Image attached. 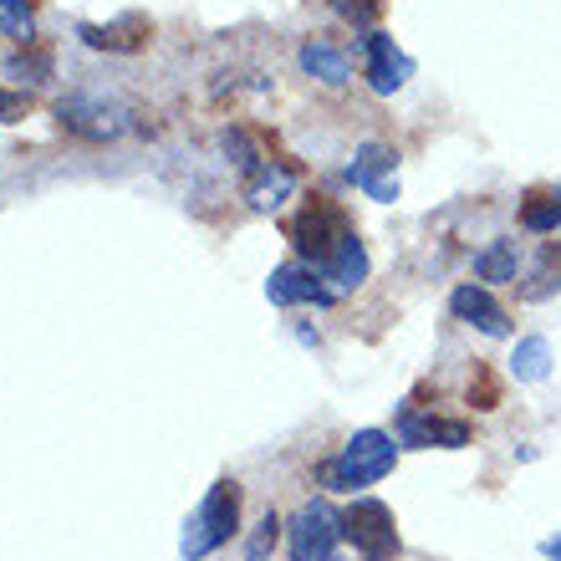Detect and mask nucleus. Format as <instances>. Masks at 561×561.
Segmentation results:
<instances>
[{
  "instance_id": "f257e3e1",
  "label": "nucleus",
  "mask_w": 561,
  "mask_h": 561,
  "mask_svg": "<svg viewBox=\"0 0 561 561\" xmlns=\"http://www.w3.org/2000/svg\"><path fill=\"white\" fill-rule=\"evenodd\" d=\"M393 465H399L393 434H383V428H357L353 439L342 444L337 459H322V465H317V480H322L327 490H363V485H378L383 474H393Z\"/></svg>"
},
{
  "instance_id": "f03ea898",
  "label": "nucleus",
  "mask_w": 561,
  "mask_h": 561,
  "mask_svg": "<svg viewBox=\"0 0 561 561\" xmlns=\"http://www.w3.org/2000/svg\"><path fill=\"white\" fill-rule=\"evenodd\" d=\"M240 531V485L236 480H215L209 495L199 501L190 520H184V536H179V551L184 561H205Z\"/></svg>"
},
{
  "instance_id": "7ed1b4c3",
  "label": "nucleus",
  "mask_w": 561,
  "mask_h": 561,
  "mask_svg": "<svg viewBox=\"0 0 561 561\" xmlns=\"http://www.w3.org/2000/svg\"><path fill=\"white\" fill-rule=\"evenodd\" d=\"M342 541H353L363 561H393L399 557V526L383 501H353L342 511Z\"/></svg>"
},
{
  "instance_id": "20e7f679",
  "label": "nucleus",
  "mask_w": 561,
  "mask_h": 561,
  "mask_svg": "<svg viewBox=\"0 0 561 561\" xmlns=\"http://www.w3.org/2000/svg\"><path fill=\"white\" fill-rule=\"evenodd\" d=\"M286 236H291L296 251L307 255V266H317V261H327V255L337 251L342 240L353 236V225H347L342 205H332V199H307Z\"/></svg>"
},
{
  "instance_id": "39448f33",
  "label": "nucleus",
  "mask_w": 561,
  "mask_h": 561,
  "mask_svg": "<svg viewBox=\"0 0 561 561\" xmlns=\"http://www.w3.org/2000/svg\"><path fill=\"white\" fill-rule=\"evenodd\" d=\"M57 128L61 134H72V138H82V144H107V138L128 134V107L77 92V98H61L57 103Z\"/></svg>"
},
{
  "instance_id": "423d86ee",
  "label": "nucleus",
  "mask_w": 561,
  "mask_h": 561,
  "mask_svg": "<svg viewBox=\"0 0 561 561\" xmlns=\"http://www.w3.org/2000/svg\"><path fill=\"white\" fill-rule=\"evenodd\" d=\"M337 541H342V516L327 501H307L291 516V531H286L291 561H337Z\"/></svg>"
},
{
  "instance_id": "0eeeda50",
  "label": "nucleus",
  "mask_w": 561,
  "mask_h": 561,
  "mask_svg": "<svg viewBox=\"0 0 561 561\" xmlns=\"http://www.w3.org/2000/svg\"><path fill=\"white\" fill-rule=\"evenodd\" d=\"M266 296L276 307H332V301H337V291H332L307 261H286V266L271 271Z\"/></svg>"
},
{
  "instance_id": "6e6552de",
  "label": "nucleus",
  "mask_w": 561,
  "mask_h": 561,
  "mask_svg": "<svg viewBox=\"0 0 561 561\" xmlns=\"http://www.w3.org/2000/svg\"><path fill=\"white\" fill-rule=\"evenodd\" d=\"M393 163H399V153L388 144H363L357 148L353 169H347V184L363 194H373L378 205H393L399 199V179H393Z\"/></svg>"
},
{
  "instance_id": "1a4fd4ad",
  "label": "nucleus",
  "mask_w": 561,
  "mask_h": 561,
  "mask_svg": "<svg viewBox=\"0 0 561 561\" xmlns=\"http://www.w3.org/2000/svg\"><path fill=\"white\" fill-rule=\"evenodd\" d=\"M399 444H409V449H465V444H470V424H465V419H439V414L403 409Z\"/></svg>"
},
{
  "instance_id": "9d476101",
  "label": "nucleus",
  "mask_w": 561,
  "mask_h": 561,
  "mask_svg": "<svg viewBox=\"0 0 561 561\" xmlns=\"http://www.w3.org/2000/svg\"><path fill=\"white\" fill-rule=\"evenodd\" d=\"M363 46H368V88L383 92V98H393V92L414 77V61L403 57L399 46H393V36H383V31H368Z\"/></svg>"
},
{
  "instance_id": "9b49d317",
  "label": "nucleus",
  "mask_w": 561,
  "mask_h": 561,
  "mask_svg": "<svg viewBox=\"0 0 561 561\" xmlns=\"http://www.w3.org/2000/svg\"><path fill=\"white\" fill-rule=\"evenodd\" d=\"M449 311H455L459 322H470L474 332H485V337H511V317L490 296V286H455L449 291Z\"/></svg>"
},
{
  "instance_id": "f8f14e48",
  "label": "nucleus",
  "mask_w": 561,
  "mask_h": 561,
  "mask_svg": "<svg viewBox=\"0 0 561 561\" xmlns=\"http://www.w3.org/2000/svg\"><path fill=\"white\" fill-rule=\"evenodd\" d=\"M291 190H296V174L286 169V163H276V159H261L251 174H245V205L261 209V215H271V209L286 205Z\"/></svg>"
},
{
  "instance_id": "ddd939ff",
  "label": "nucleus",
  "mask_w": 561,
  "mask_h": 561,
  "mask_svg": "<svg viewBox=\"0 0 561 561\" xmlns=\"http://www.w3.org/2000/svg\"><path fill=\"white\" fill-rule=\"evenodd\" d=\"M317 276L332 286V291H357L363 280H368V251H363V240H357V230L347 240H342L337 251L327 255V261H317Z\"/></svg>"
},
{
  "instance_id": "4468645a",
  "label": "nucleus",
  "mask_w": 561,
  "mask_h": 561,
  "mask_svg": "<svg viewBox=\"0 0 561 561\" xmlns=\"http://www.w3.org/2000/svg\"><path fill=\"white\" fill-rule=\"evenodd\" d=\"M296 61H301V72L317 77V82H327V88L353 82V61H347V51H337L332 42H307L301 51H296Z\"/></svg>"
},
{
  "instance_id": "2eb2a0df",
  "label": "nucleus",
  "mask_w": 561,
  "mask_h": 561,
  "mask_svg": "<svg viewBox=\"0 0 561 561\" xmlns=\"http://www.w3.org/2000/svg\"><path fill=\"white\" fill-rule=\"evenodd\" d=\"M77 36H82L92 51H138L148 36V21L144 15H123L113 26H77Z\"/></svg>"
},
{
  "instance_id": "dca6fc26",
  "label": "nucleus",
  "mask_w": 561,
  "mask_h": 561,
  "mask_svg": "<svg viewBox=\"0 0 561 561\" xmlns=\"http://www.w3.org/2000/svg\"><path fill=\"white\" fill-rule=\"evenodd\" d=\"M516 271H520V251H516V240H490L485 251L474 255V276L485 280V286L516 280Z\"/></svg>"
},
{
  "instance_id": "f3484780",
  "label": "nucleus",
  "mask_w": 561,
  "mask_h": 561,
  "mask_svg": "<svg viewBox=\"0 0 561 561\" xmlns=\"http://www.w3.org/2000/svg\"><path fill=\"white\" fill-rule=\"evenodd\" d=\"M520 230H531V236H557L561 230V190L526 194V205H520Z\"/></svg>"
},
{
  "instance_id": "a211bd4d",
  "label": "nucleus",
  "mask_w": 561,
  "mask_h": 561,
  "mask_svg": "<svg viewBox=\"0 0 561 561\" xmlns=\"http://www.w3.org/2000/svg\"><path fill=\"white\" fill-rule=\"evenodd\" d=\"M511 373L520 383H541L551 373V342L547 337H520L516 353H511Z\"/></svg>"
},
{
  "instance_id": "6ab92c4d",
  "label": "nucleus",
  "mask_w": 561,
  "mask_h": 561,
  "mask_svg": "<svg viewBox=\"0 0 561 561\" xmlns=\"http://www.w3.org/2000/svg\"><path fill=\"white\" fill-rule=\"evenodd\" d=\"M557 291H561V251L547 245V251H541V266L520 286V301H547V296H557Z\"/></svg>"
},
{
  "instance_id": "aec40b11",
  "label": "nucleus",
  "mask_w": 561,
  "mask_h": 561,
  "mask_svg": "<svg viewBox=\"0 0 561 561\" xmlns=\"http://www.w3.org/2000/svg\"><path fill=\"white\" fill-rule=\"evenodd\" d=\"M0 36L31 46L36 42V15H31L26 0H0Z\"/></svg>"
},
{
  "instance_id": "412c9836",
  "label": "nucleus",
  "mask_w": 561,
  "mask_h": 561,
  "mask_svg": "<svg viewBox=\"0 0 561 561\" xmlns=\"http://www.w3.org/2000/svg\"><path fill=\"white\" fill-rule=\"evenodd\" d=\"M332 11L357 31H373L378 26V15H383V0H332Z\"/></svg>"
},
{
  "instance_id": "4be33fe9",
  "label": "nucleus",
  "mask_w": 561,
  "mask_h": 561,
  "mask_svg": "<svg viewBox=\"0 0 561 561\" xmlns=\"http://www.w3.org/2000/svg\"><path fill=\"white\" fill-rule=\"evenodd\" d=\"M5 72H11L15 82H31V88H36V82H46V72H51V57H46V51H31V57H11V61H5Z\"/></svg>"
},
{
  "instance_id": "5701e85b",
  "label": "nucleus",
  "mask_w": 561,
  "mask_h": 561,
  "mask_svg": "<svg viewBox=\"0 0 561 561\" xmlns=\"http://www.w3.org/2000/svg\"><path fill=\"white\" fill-rule=\"evenodd\" d=\"M276 531H280L276 511H266V520H261V531L251 536V551H245V561H266V557H271V547H276Z\"/></svg>"
},
{
  "instance_id": "b1692460",
  "label": "nucleus",
  "mask_w": 561,
  "mask_h": 561,
  "mask_svg": "<svg viewBox=\"0 0 561 561\" xmlns=\"http://www.w3.org/2000/svg\"><path fill=\"white\" fill-rule=\"evenodd\" d=\"M225 153H236V163H240V169H245V174H251L255 163H261V153H255V148H251V138L240 134V128H230V134H225Z\"/></svg>"
},
{
  "instance_id": "393cba45",
  "label": "nucleus",
  "mask_w": 561,
  "mask_h": 561,
  "mask_svg": "<svg viewBox=\"0 0 561 561\" xmlns=\"http://www.w3.org/2000/svg\"><path fill=\"white\" fill-rule=\"evenodd\" d=\"M21 118H26V92L0 88V123H21Z\"/></svg>"
},
{
  "instance_id": "a878e982",
  "label": "nucleus",
  "mask_w": 561,
  "mask_h": 561,
  "mask_svg": "<svg viewBox=\"0 0 561 561\" xmlns=\"http://www.w3.org/2000/svg\"><path fill=\"white\" fill-rule=\"evenodd\" d=\"M541 551H547L551 561H561V531H557V536H547V541H541Z\"/></svg>"
}]
</instances>
